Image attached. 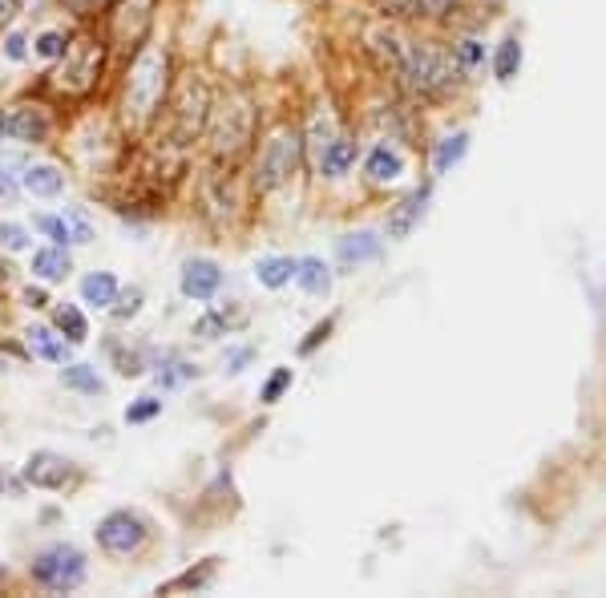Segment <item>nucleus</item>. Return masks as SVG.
I'll return each mask as SVG.
<instances>
[{
	"label": "nucleus",
	"instance_id": "1",
	"mask_svg": "<svg viewBox=\"0 0 606 598\" xmlns=\"http://www.w3.org/2000/svg\"><path fill=\"white\" fill-rule=\"evenodd\" d=\"M174 61H170V49L150 41L138 49V57L130 61L126 69V85H122V118L130 126V134H146L154 130L158 114L166 110V97H170V85H174Z\"/></svg>",
	"mask_w": 606,
	"mask_h": 598
},
{
	"label": "nucleus",
	"instance_id": "2",
	"mask_svg": "<svg viewBox=\"0 0 606 598\" xmlns=\"http://www.w3.org/2000/svg\"><path fill=\"white\" fill-rule=\"evenodd\" d=\"M255 130H259V110H255V102H251L243 89H239V93H227L223 102H215L211 122H207L211 162H215V166H235V162L251 150Z\"/></svg>",
	"mask_w": 606,
	"mask_h": 598
},
{
	"label": "nucleus",
	"instance_id": "3",
	"mask_svg": "<svg viewBox=\"0 0 606 598\" xmlns=\"http://www.w3.org/2000/svg\"><path fill=\"white\" fill-rule=\"evenodd\" d=\"M57 69L49 73V85L65 97H89L101 81V69H106V41H101L93 29L69 33V49L61 61H53Z\"/></svg>",
	"mask_w": 606,
	"mask_h": 598
},
{
	"label": "nucleus",
	"instance_id": "4",
	"mask_svg": "<svg viewBox=\"0 0 606 598\" xmlns=\"http://www.w3.org/2000/svg\"><path fill=\"white\" fill-rule=\"evenodd\" d=\"M457 73H461L457 61L445 57L441 49H433V45H409V53H404V61L396 69V81H400V89L409 93V97H417V102H437V97L453 93Z\"/></svg>",
	"mask_w": 606,
	"mask_h": 598
},
{
	"label": "nucleus",
	"instance_id": "5",
	"mask_svg": "<svg viewBox=\"0 0 606 598\" xmlns=\"http://www.w3.org/2000/svg\"><path fill=\"white\" fill-rule=\"evenodd\" d=\"M166 106H170L174 146H190V142H198L202 134H207V122H211V110H215V93L198 73H186L170 85Z\"/></svg>",
	"mask_w": 606,
	"mask_h": 598
},
{
	"label": "nucleus",
	"instance_id": "6",
	"mask_svg": "<svg viewBox=\"0 0 606 598\" xmlns=\"http://www.w3.org/2000/svg\"><path fill=\"white\" fill-rule=\"evenodd\" d=\"M29 578H33V586H41L49 594H73L89 578V558L77 542H49L33 554Z\"/></svg>",
	"mask_w": 606,
	"mask_h": 598
},
{
	"label": "nucleus",
	"instance_id": "7",
	"mask_svg": "<svg viewBox=\"0 0 606 598\" xmlns=\"http://www.w3.org/2000/svg\"><path fill=\"white\" fill-rule=\"evenodd\" d=\"M93 542L106 558H138L150 542H154V522L142 514V510H130V506H118L110 510L93 526Z\"/></svg>",
	"mask_w": 606,
	"mask_h": 598
},
{
	"label": "nucleus",
	"instance_id": "8",
	"mask_svg": "<svg viewBox=\"0 0 606 598\" xmlns=\"http://www.w3.org/2000/svg\"><path fill=\"white\" fill-rule=\"evenodd\" d=\"M299 162H303V134L291 130V126L275 130V134L263 142V150H259V162H255V190H259V194L279 190L283 182H291V174L299 170Z\"/></svg>",
	"mask_w": 606,
	"mask_h": 598
},
{
	"label": "nucleus",
	"instance_id": "9",
	"mask_svg": "<svg viewBox=\"0 0 606 598\" xmlns=\"http://www.w3.org/2000/svg\"><path fill=\"white\" fill-rule=\"evenodd\" d=\"M21 477H25V485H33V489L65 493V489H73V485L81 481V465H77L73 457L57 453V449H37V453L25 457Z\"/></svg>",
	"mask_w": 606,
	"mask_h": 598
},
{
	"label": "nucleus",
	"instance_id": "10",
	"mask_svg": "<svg viewBox=\"0 0 606 598\" xmlns=\"http://www.w3.org/2000/svg\"><path fill=\"white\" fill-rule=\"evenodd\" d=\"M219 287H223V267H219L215 259L194 255V259L182 263V271H178V291H182L186 299H194V304H211V299L219 295Z\"/></svg>",
	"mask_w": 606,
	"mask_h": 598
},
{
	"label": "nucleus",
	"instance_id": "11",
	"mask_svg": "<svg viewBox=\"0 0 606 598\" xmlns=\"http://www.w3.org/2000/svg\"><path fill=\"white\" fill-rule=\"evenodd\" d=\"M53 138V118L45 106H33V102H21V106H9V142H21V146H45Z\"/></svg>",
	"mask_w": 606,
	"mask_h": 598
},
{
	"label": "nucleus",
	"instance_id": "12",
	"mask_svg": "<svg viewBox=\"0 0 606 598\" xmlns=\"http://www.w3.org/2000/svg\"><path fill=\"white\" fill-rule=\"evenodd\" d=\"M429 194H433V186H421V190H413L409 198H400V203L388 211V223H384L388 239H409L421 227V219L429 211Z\"/></svg>",
	"mask_w": 606,
	"mask_h": 598
},
{
	"label": "nucleus",
	"instance_id": "13",
	"mask_svg": "<svg viewBox=\"0 0 606 598\" xmlns=\"http://www.w3.org/2000/svg\"><path fill=\"white\" fill-rule=\"evenodd\" d=\"M29 271H33V279H41L45 287H49V283H65V279L73 275V255H69V247L45 243V247H37V251L29 255Z\"/></svg>",
	"mask_w": 606,
	"mask_h": 598
},
{
	"label": "nucleus",
	"instance_id": "14",
	"mask_svg": "<svg viewBox=\"0 0 606 598\" xmlns=\"http://www.w3.org/2000/svg\"><path fill=\"white\" fill-rule=\"evenodd\" d=\"M25 348H29V356H37V360H45V364H65L69 352H73V344H69L53 324H33V328L25 332Z\"/></svg>",
	"mask_w": 606,
	"mask_h": 598
},
{
	"label": "nucleus",
	"instance_id": "15",
	"mask_svg": "<svg viewBox=\"0 0 606 598\" xmlns=\"http://www.w3.org/2000/svg\"><path fill=\"white\" fill-rule=\"evenodd\" d=\"M110 348V360H114V368H118V376H146L150 368H154V360H158V348H150V344H122V340H110L106 344Z\"/></svg>",
	"mask_w": 606,
	"mask_h": 598
},
{
	"label": "nucleus",
	"instance_id": "16",
	"mask_svg": "<svg viewBox=\"0 0 606 598\" xmlns=\"http://www.w3.org/2000/svg\"><path fill=\"white\" fill-rule=\"evenodd\" d=\"M21 186L33 198H61L65 194V174L53 162H33V166L21 170Z\"/></svg>",
	"mask_w": 606,
	"mask_h": 598
},
{
	"label": "nucleus",
	"instance_id": "17",
	"mask_svg": "<svg viewBox=\"0 0 606 598\" xmlns=\"http://www.w3.org/2000/svg\"><path fill=\"white\" fill-rule=\"evenodd\" d=\"M118 291H122V283H118L114 271H85L81 275V304H89L97 312H110Z\"/></svg>",
	"mask_w": 606,
	"mask_h": 598
},
{
	"label": "nucleus",
	"instance_id": "18",
	"mask_svg": "<svg viewBox=\"0 0 606 598\" xmlns=\"http://www.w3.org/2000/svg\"><path fill=\"white\" fill-rule=\"evenodd\" d=\"M194 376H198V368H194L182 352H158V360H154V384H158L162 392L182 388V384L194 380Z\"/></svg>",
	"mask_w": 606,
	"mask_h": 598
},
{
	"label": "nucleus",
	"instance_id": "19",
	"mask_svg": "<svg viewBox=\"0 0 606 598\" xmlns=\"http://www.w3.org/2000/svg\"><path fill=\"white\" fill-rule=\"evenodd\" d=\"M69 392H77V396H101V392H106V380H101V372L93 368V364H73V360H65L61 364V376H57Z\"/></svg>",
	"mask_w": 606,
	"mask_h": 598
},
{
	"label": "nucleus",
	"instance_id": "20",
	"mask_svg": "<svg viewBox=\"0 0 606 598\" xmlns=\"http://www.w3.org/2000/svg\"><path fill=\"white\" fill-rule=\"evenodd\" d=\"M356 154H360V146L340 134V138H332L328 150L320 154V166H316V170H320L324 178H340V174H348V170L356 166Z\"/></svg>",
	"mask_w": 606,
	"mask_h": 598
},
{
	"label": "nucleus",
	"instance_id": "21",
	"mask_svg": "<svg viewBox=\"0 0 606 598\" xmlns=\"http://www.w3.org/2000/svg\"><path fill=\"white\" fill-rule=\"evenodd\" d=\"M364 174H368V182H376V186H388V182H396V178L404 174V158H400V150H392L388 142H384V146H376V150L368 154V166H364Z\"/></svg>",
	"mask_w": 606,
	"mask_h": 598
},
{
	"label": "nucleus",
	"instance_id": "22",
	"mask_svg": "<svg viewBox=\"0 0 606 598\" xmlns=\"http://www.w3.org/2000/svg\"><path fill=\"white\" fill-rule=\"evenodd\" d=\"M380 251H384V243L372 235V231H352V235H344L340 239V247H336V255H340V263H372V259H380Z\"/></svg>",
	"mask_w": 606,
	"mask_h": 598
},
{
	"label": "nucleus",
	"instance_id": "23",
	"mask_svg": "<svg viewBox=\"0 0 606 598\" xmlns=\"http://www.w3.org/2000/svg\"><path fill=\"white\" fill-rule=\"evenodd\" d=\"M49 324H53V328L73 344V348H81V344L89 340V320H85V312H81L77 304H53Z\"/></svg>",
	"mask_w": 606,
	"mask_h": 598
},
{
	"label": "nucleus",
	"instance_id": "24",
	"mask_svg": "<svg viewBox=\"0 0 606 598\" xmlns=\"http://www.w3.org/2000/svg\"><path fill=\"white\" fill-rule=\"evenodd\" d=\"M243 324H247V312L211 308L207 316L194 320V336H198V340H219V336H227V332H235V328H243Z\"/></svg>",
	"mask_w": 606,
	"mask_h": 598
},
{
	"label": "nucleus",
	"instance_id": "25",
	"mask_svg": "<svg viewBox=\"0 0 606 598\" xmlns=\"http://www.w3.org/2000/svg\"><path fill=\"white\" fill-rule=\"evenodd\" d=\"M215 574H219V558H207V562H198V566L182 570L178 578H170L166 586H158V594H174V590H207V586H215Z\"/></svg>",
	"mask_w": 606,
	"mask_h": 598
},
{
	"label": "nucleus",
	"instance_id": "26",
	"mask_svg": "<svg viewBox=\"0 0 606 598\" xmlns=\"http://www.w3.org/2000/svg\"><path fill=\"white\" fill-rule=\"evenodd\" d=\"M295 263H299V259H291V255H267V259L255 263V279H259L267 291H279V287H287V283L295 279Z\"/></svg>",
	"mask_w": 606,
	"mask_h": 598
},
{
	"label": "nucleus",
	"instance_id": "27",
	"mask_svg": "<svg viewBox=\"0 0 606 598\" xmlns=\"http://www.w3.org/2000/svg\"><path fill=\"white\" fill-rule=\"evenodd\" d=\"M295 283L308 291V295H328V291H332V271L324 267V259L308 255V259L295 263Z\"/></svg>",
	"mask_w": 606,
	"mask_h": 598
},
{
	"label": "nucleus",
	"instance_id": "28",
	"mask_svg": "<svg viewBox=\"0 0 606 598\" xmlns=\"http://www.w3.org/2000/svg\"><path fill=\"white\" fill-rule=\"evenodd\" d=\"M372 53L380 57V65L396 77V69H400V61H404V53H409V45H404L392 29H380V33H372Z\"/></svg>",
	"mask_w": 606,
	"mask_h": 598
},
{
	"label": "nucleus",
	"instance_id": "29",
	"mask_svg": "<svg viewBox=\"0 0 606 598\" xmlns=\"http://www.w3.org/2000/svg\"><path fill=\"white\" fill-rule=\"evenodd\" d=\"M142 304H146V287H142V283L122 287V291H118V299L110 304V320H114V324H130V320H138V316H142Z\"/></svg>",
	"mask_w": 606,
	"mask_h": 598
},
{
	"label": "nucleus",
	"instance_id": "30",
	"mask_svg": "<svg viewBox=\"0 0 606 598\" xmlns=\"http://www.w3.org/2000/svg\"><path fill=\"white\" fill-rule=\"evenodd\" d=\"M33 231L45 239V243H57V247H73V231H69V219L65 215H33Z\"/></svg>",
	"mask_w": 606,
	"mask_h": 598
},
{
	"label": "nucleus",
	"instance_id": "31",
	"mask_svg": "<svg viewBox=\"0 0 606 598\" xmlns=\"http://www.w3.org/2000/svg\"><path fill=\"white\" fill-rule=\"evenodd\" d=\"M114 5H118V0H61V9H65L73 21H81V25L101 21Z\"/></svg>",
	"mask_w": 606,
	"mask_h": 598
},
{
	"label": "nucleus",
	"instance_id": "32",
	"mask_svg": "<svg viewBox=\"0 0 606 598\" xmlns=\"http://www.w3.org/2000/svg\"><path fill=\"white\" fill-rule=\"evenodd\" d=\"M465 150H469V134H465V130H461V134H453V138H445V142H437L433 170H437V174H445L449 166H457V162L465 158Z\"/></svg>",
	"mask_w": 606,
	"mask_h": 598
},
{
	"label": "nucleus",
	"instance_id": "33",
	"mask_svg": "<svg viewBox=\"0 0 606 598\" xmlns=\"http://www.w3.org/2000/svg\"><path fill=\"white\" fill-rule=\"evenodd\" d=\"M65 49H69V33H61V29H45L33 37V57H41V61H61Z\"/></svg>",
	"mask_w": 606,
	"mask_h": 598
},
{
	"label": "nucleus",
	"instance_id": "34",
	"mask_svg": "<svg viewBox=\"0 0 606 598\" xmlns=\"http://www.w3.org/2000/svg\"><path fill=\"white\" fill-rule=\"evenodd\" d=\"M518 65H522V45L510 37V41H501V49H497V61H493V73H497V81H514L518 77Z\"/></svg>",
	"mask_w": 606,
	"mask_h": 598
},
{
	"label": "nucleus",
	"instance_id": "35",
	"mask_svg": "<svg viewBox=\"0 0 606 598\" xmlns=\"http://www.w3.org/2000/svg\"><path fill=\"white\" fill-rule=\"evenodd\" d=\"M158 417H162V396H154V392H146V396H138V401L126 405V425H150Z\"/></svg>",
	"mask_w": 606,
	"mask_h": 598
},
{
	"label": "nucleus",
	"instance_id": "36",
	"mask_svg": "<svg viewBox=\"0 0 606 598\" xmlns=\"http://www.w3.org/2000/svg\"><path fill=\"white\" fill-rule=\"evenodd\" d=\"M0 247L13 251V255L29 251V247H33V227H29V223H13V219H5V223H0Z\"/></svg>",
	"mask_w": 606,
	"mask_h": 598
},
{
	"label": "nucleus",
	"instance_id": "37",
	"mask_svg": "<svg viewBox=\"0 0 606 598\" xmlns=\"http://www.w3.org/2000/svg\"><path fill=\"white\" fill-rule=\"evenodd\" d=\"M291 380H295V372H291V368H275V372L263 380V388H259V401H263V405H279V401H283V392L291 388Z\"/></svg>",
	"mask_w": 606,
	"mask_h": 598
},
{
	"label": "nucleus",
	"instance_id": "38",
	"mask_svg": "<svg viewBox=\"0 0 606 598\" xmlns=\"http://www.w3.org/2000/svg\"><path fill=\"white\" fill-rule=\"evenodd\" d=\"M453 61H457V69H461V73H477V69L485 65V45H481V41H473V37H465V41L453 49Z\"/></svg>",
	"mask_w": 606,
	"mask_h": 598
},
{
	"label": "nucleus",
	"instance_id": "39",
	"mask_svg": "<svg viewBox=\"0 0 606 598\" xmlns=\"http://www.w3.org/2000/svg\"><path fill=\"white\" fill-rule=\"evenodd\" d=\"M61 215L69 219V231H73V247H85V243H93V223H89V211H85V207H65Z\"/></svg>",
	"mask_w": 606,
	"mask_h": 598
},
{
	"label": "nucleus",
	"instance_id": "40",
	"mask_svg": "<svg viewBox=\"0 0 606 598\" xmlns=\"http://www.w3.org/2000/svg\"><path fill=\"white\" fill-rule=\"evenodd\" d=\"M25 194L21 174H13L9 162H0V207H17V198Z\"/></svg>",
	"mask_w": 606,
	"mask_h": 598
},
{
	"label": "nucleus",
	"instance_id": "41",
	"mask_svg": "<svg viewBox=\"0 0 606 598\" xmlns=\"http://www.w3.org/2000/svg\"><path fill=\"white\" fill-rule=\"evenodd\" d=\"M380 9H388L392 17L417 21V17H429V0H380Z\"/></svg>",
	"mask_w": 606,
	"mask_h": 598
},
{
	"label": "nucleus",
	"instance_id": "42",
	"mask_svg": "<svg viewBox=\"0 0 606 598\" xmlns=\"http://www.w3.org/2000/svg\"><path fill=\"white\" fill-rule=\"evenodd\" d=\"M0 45H5V57H9L13 65H21V61H29V37H25L21 29H9L5 37H0Z\"/></svg>",
	"mask_w": 606,
	"mask_h": 598
},
{
	"label": "nucleus",
	"instance_id": "43",
	"mask_svg": "<svg viewBox=\"0 0 606 598\" xmlns=\"http://www.w3.org/2000/svg\"><path fill=\"white\" fill-rule=\"evenodd\" d=\"M332 328H336V316H328V320H320V324H316V328L308 332V340H303V344H299V356H312V352H316V348H320V344H324V340L332 336Z\"/></svg>",
	"mask_w": 606,
	"mask_h": 598
},
{
	"label": "nucleus",
	"instance_id": "44",
	"mask_svg": "<svg viewBox=\"0 0 606 598\" xmlns=\"http://www.w3.org/2000/svg\"><path fill=\"white\" fill-rule=\"evenodd\" d=\"M21 299H25V308H29V312H45V308L53 304V299H49V291H45V283H41V279H37V283H29Z\"/></svg>",
	"mask_w": 606,
	"mask_h": 598
},
{
	"label": "nucleus",
	"instance_id": "45",
	"mask_svg": "<svg viewBox=\"0 0 606 598\" xmlns=\"http://www.w3.org/2000/svg\"><path fill=\"white\" fill-rule=\"evenodd\" d=\"M251 360H255V352H251V348H231V352H227V372H231V376H239V372H243V364H251Z\"/></svg>",
	"mask_w": 606,
	"mask_h": 598
},
{
	"label": "nucleus",
	"instance_id": "46",
	"mask_svg": "<svg viewBox=\"0 0 606 598\" xmlns=\"http://www.w3.org/2000/svg\"><path fill=\"white\" fill-rule=\"evenodd\" d=\"M25 9V0H0V29H9Z\"/></svg>",
	"mask_w": 606,
	"mask_h": 598
},
{
	"label": "nucleus",
	"instance_id": "47",
	"mask_svg": "<svg viewBox=\"0 0 606 598\" xmlns=\"http://www.w3.org/2000/svg\"><path fill=\"white\" fill-rule=\"evenodd\" d=\"M457 9V0H429V17H449Z\"/></svg>",
	"mask_w": 606,
	"mask_h": 598
},
{
	"label": "nucleus",
	"instance_id": "48",
	"mask_svg": "<svg viewBox=\"0 0 606 598\" xmlns=\"http://www.w3.org/2000/svg\"><path fill=\"white\" fill-rule=\"evenodd\" d=\"M0 142H9V106H0Z\"/></svg>",
	"mask_w": 606,
	"mask_h": 598
},
{
	"label": "nucleus",
	"instance_id": "49",
	"mask_svg": "<svg viewBox=\"0 0 606 598\" xmlns=\"http://www.w3.org/2000/svg\"><path fill=\"white\" fill-rule=\"evenodd\" d=\"M5 481H9V477H5V469H0V493H5Z\"/></svg>",
	"mask_w": 606,
	"mask_h": 598
},
{
	"label": "nucleus",
	"instance_id": "50",
	"mask_svg": "<svg viewBox=\"0 0 606 598\" xmlns=\"http://www.w3.org/2000/svg\"><path fill=\"white\" fill-rule=\"evenodd\" d=\"M5 574H9V570H5V562H0V578H5Z\"/></svg>",
	"mask_w": 606,
	"mask_h": 598
}]
</instances>
